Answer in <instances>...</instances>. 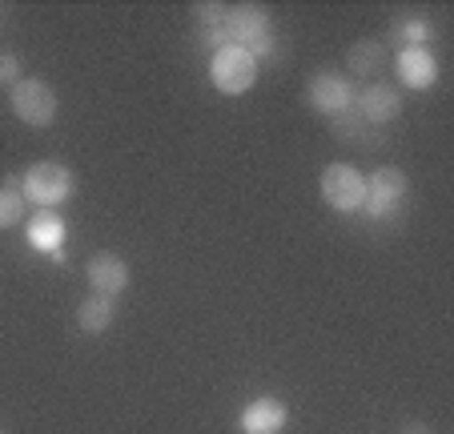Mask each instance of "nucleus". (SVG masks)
Returning <instances> with one entry per match:
<instances>
[{"instance_id":"f257e3e1","label":"nucleus","mask_w":454,"mask_h":434,"mask_svg":"<svg viewBox=\"0 0 454 434\" xmlns=\"http://www.w3.org/2000/svg\"><path fill=\"white\" fill-rule=\"evenodd\" d=\"M20 193L36 209H57V205H65L77 193V178H73L69 165L60 162H36L20 173Z\"/></svg>"},{"instance_id":"6e6552de","label":"nucleus","mask_w":454,"mask_h":434,"mask_svg":"<svg viewBox=\"0 0 454 434\" xmlns=\"http://www.w3.org/2000/svg\"><path fill=\"white\" fill-rule=\"evenodd\" d=\"M354 113L366 117L370 125H390L403 113V89H395L390 81H370L362 93H354Z\"/></svg>"},{"instance_id":"4468645a","label":"nucleus","mask_w":454,"mask_h":434,"mask_svg":"<svg viewBox=\"0 0 454 434\" xmlns=\"http://www.w3.org/2000/svg\"><path fill=\"white\" fill-rule=\"evenodd\" d=\"M334 137L338 141H350V145H366V149H378V145H382V129L370 125L366 117H358L354 105L334 117Z\"/></svg>"},{"instance_id":"1a4fd4ad","label":"nucleus","mask_w":454,"mask_h":434,"mask_svg":"<svg viewBox=\"0 0 454 434\" xmlns=\"http://www.w3.org/2000/svg\"><path fill=\"white\" fill-rule=\"evenodd\" d=\"M85 278H89V289H93V294H101V298H117V294L129 289V265H125L121 254L101 249V254L89 257Z\"/></svg>"},{"instance_id":"6ab92c4d","label":"nucleus","mask_w":454,"mask_h":434,"mask_svg":"<svg viewBox=\"0 0 454 434\" xmlns=\"http://www.w3.org/2000/svg\"><path fill=\"white\" fill-rule=\"evenodd\" d=\"M20 81V57L17 52H0V85H17Z\"/></svg>"},{"instance_id":"ddd939ff","label":"nucleus","mask_w":454,"mask_h":434,"mask_svg":"<svg viewBox=\"0 0 454 434\" xmlns=\"http://www.w3.org/2000/svg\"><path fill=\"white\" fill-rule=\"evenodd\" d=\"M225 9L230 4H198L193 17H198V44L201 49H225L230 36H225Z\"/></svg>"},{"instance_id":"423d86ee","label":"nucleus","mask_w":454,"mask_h":434,"mask_svg":"<svg viewBox=\"0 0 454 434\" xmlns=\"http://www.w3.org/2000/svg\"><path fill=\"white\" fill-rule=\"evenodd\" d=\"M406 189H411L406 173L398 170V165H382V170H374L366 178V201H362V213H370V217H390V213L406 201Z\"/></svg>"},{"instance_id":"0eeeda50","label":"nucleus","mask_w":454,"mask_h":434,"mask_svg":"<svg viewBox=\"0 0 454 434\" xmlns=\"http://www.w3.org/2000/svg\"><path fill=\"white\" fill-rule=\"evenodd\" d=\"M354 81L346 77V73H314L309 77V105H314L317 113H326V117H338V113H346L354 105Z\"/></svg>"},{"instance_id":"f3484780","label":"nucleus","mask_w":454,"mask_h":434,"mask_svg":"<svg viewBox=\"0 0 454 434\" xmlns=\"http://www.w3.org/2000/svg\"><path fill=\"white\" fill-rule=\"evenodd\" d=\"M25 193H20V178H9L0 185V230H9L25 217Z\"/></svg>"},{"instance_id":"a211bd4d","label":"nucleus","mask_w":454,"mask_h":434,"mask_svg":"<svg viewBox=\"0 0 454 434\" xmlns=\"http://www.w3.org/2000/svg\"><path fill=\"white\" fill-rule=\"evenodd\" d=\"M430 20H422V17H411V20H395V28H390V36H395L403 49H427V41H430Z\"/></svg>"},{"instance_id":"f8f14e48","label":"nucleus","mask_w":454,"mask_h":434,"mask_svg":"<svg viewBox=\"0 0 454 434\" xmlns=\"http://www.w3.org/2000/svg\"><path fill=\"white\" fill-rule=\"evenodd\" d=\"M386 65H390V49H386L382 41H358L346 52V68H350V77H358V81H374Z\"/></svg>"},{"instance_id":"9d476101","label":"nucleus","mask_w":454,"mask_h":434,"mask_svg":"<svg viewBox=\"0 0 454 434\" xmlns=\"http://www.w3.org/2000/svg\"><path fill=\"white\" fill-rule=\"evenodd\" d=\"M286 422H290V410H286V402L270 398V394L254 398L246 410H241V430H246V434H282Z\"/></svg>"},{"instance_id":"9b49d317","label":"nucleus","mask_w":454,"mask_h":434,"mask_svg":"<svg viewBox=\"0 0 454 434\" xmlns=\"http://www.w3.org/2000/svg\"><path fill=\"white\" fill-rule=\"evenodd\" d=\"M395 68H398V81L411 89H430L438 81V65L427 49H398Z\"/></svg>"},{"instance_id":"412c9836","label":"nucleus","mask_w":454,"mask_h":434,"mask_svg":"<svg viewBox=\"0 0 454 434\" xmlns=\"http://www.w3.org/2000/svg\"><path fill=\"white\" fill-rule=\"evenodd\" d=\"M0 434H9V430H0Z\"/></svg>"},{"instance_id":"7ed1b4c3","label":"nucleus","mask_w":454,"mask_h":434,"mask_svg":"<svg viewBox=\"0 0 454 434\" xmlns=\"http://www.w3.org/2000/svg\"><path fill=\"white\" fill-rule=\"evenodd\" d=\"M209 81H214L217 93L225 97H241L254 89L257 81V57L246 49H233V44H225V49L214 52V60H209Z\"/></svg>"},{"instance_id":"dca6fc26","label":"nucleus","mask_w":454,"mask_h":434,"mask_svg":"<svg viewBox=\"0 0 454 434\" xmlns=\"http://www.w3.org/2000/svg\"><path fill=\"white\" fill-rule=\"evenodd\" d=\"M60 238H65V225H60L57 213H49V209L36 213V222L28 225V241H33L36 249H52V257H60V254H57Z\"/></svg>"},{"instance_id":"aec40b11","label":"nucleus","mask_w":454,"mask_h":434,"mask_svg":"<svg viewBox=\"0 0 454 434\" xmlns=\"http://www.w3.org/2000/svg\"><path fill=\"white\" fill-rule=\"evenodd\" d=\"M398 434H434V430H430L427 422H403V430Z\"/></svg>"},{"instance_id":"f03ea898","label":"nucleus","mask_w":454,"mask_h":434,"mask_svg":"<svg viewBox=\"0 0 454 434\" xmlns=\"http://www.w3.org/2000/svg\"><path fill=\"white\" fill-rule=\"evenodd\" d=\"M225 36L233 49L246 52H266L274 44V28H270V12L262 4H233L225 9Z\"/></svg>"},{"instance_id":"20e7f679","label":"nucleus","mask_w":454,"mask_h":434,"mask_svg":"<svg viewBox=\"0 0 454 434\" xmlns=\"http://www.w3.org/2000/svg\"><path fill=\"white\" fill-rule=\"evenodd\" d=\"M9 105L17 113V121H25L33 129H49L57 121V93L41 77H20L9 93Z\"/></svg>"},{"instance_id":"2eb2a0df","label":"nucleus","mask_w":454,"mask_h":434,"mask_svg":"<svg viewBox=\"0 0 454 434\" xmlns=\"http://www.w3.org/2000/svg\"><path fill=\"white\" fill-rule=\"evenodd\" d=\"M113 318H117V306H113V298L89 294V298L77 306V330H85V334H105V330L113 326Z\"/></svg>"},{"instance_id":"39448f33","label":"nucleus","mask_w":454,"mask_h":434,"mask_svg":"<svg viewBox=\"0 0 454 434\" xmlns=\"http://www.w3.org/2000/svg\"><path fill=\"white\" fill-rule=\"evenodd\" d=\"M322 201L334 213H358L366 201V178L354 165L334 162L322 170Z\"/></svg>"}]
</instances>
